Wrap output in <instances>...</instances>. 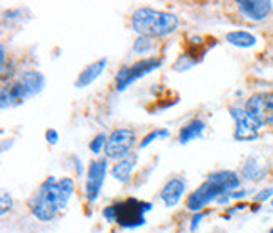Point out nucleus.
<instances>
[{
    "label": "nucleus",
    "mask_w": 273,
    "mask_h": 233,
    "mask_svg": "<svg viewBox=\"0 0 273 233\" xmlns=\"http://www.w3.org/2000/svg\"><path fill=\"white\" fill-rule=\"evenodd\" d=\"M154 39L152 37H147V36H139L133 41V46H132V51L135 54H140V56H144V54H149L150 51H154Z\"/></svg>",
    "instance_id": "aec40b11"
},
{
    "label": "nucleus",
    "mask_w": 273,
    "mask_h": 233,
    "mask_svg": "<svg viewBox=\"0 0 273 233\" xmlns=\"http://www.w3.org/2000/svg\"><path fill=\"white\" fill-rule=\"evenodd\" d=\"M247 194H248L247 190H236V191L229 193V198L231 199H243V198H247Z\"/></svg>",
    "instance_id": "c85d7f7f"
},
{
    "label": "nucleus",
    "mask_w": 273,
    "mask_h": 233,
    "mask_svg": "<svg viewBox=\"0 0 273 233\" xmlns=\"http://www.w3.org/2000/svg\"><path fill=\"white\" fill-rule=\"evenodd\" d=\"M268 233H273V226H271V228L268 230Z\"/></svg>",
    "instance_id": "7c9ffc66"
},
{
    "label": "nucleus",
    "mask_w": 273,
    "mask_h": 233,
    "mask_svg": "<svg viewBox=\"0 0 273 233\" xmlns=\"http://www.w3.org/2000/svg\"><path fill=\"white\" fill-rule=\"evenodd\" d=\"M113 206H115V213H117L115 223L125 230H133V228H140V226H144L147 223L145 215L152 212L154 204L150 201H142V199L137 198H127L115 203Z\"/></svg>",
    "instance_id": "20e7f679"
},
{
    "label": "nucleus",
    "mask_w": 273,
    "mask_h": 233,
    "mask_svg": "<svg viewBox=\"0 0 273 233\" xmlns=\"http://www.w3.org/2000/svg\"><path fill=\"white\" fill-rule=\"evenodd\" d=\"M12 208H14L12 194L7 191H2V196H0V213L5 215L7 212H12Z\"/></svg>",
    "instance_id": "4be33fe9"
},
{
    "label": "nucleus",
    "mask_w": 273,
    "mask_h": 233,
    "mask_svg": "<svg viewBox=\"0 0 273 233\" xmlns=\"http://www.w3.org/2000/svg\"><path fill=\"white\" fill-rule=\"evenodd\" d=\"M169 137H171V129H167V127L154 129V130H150L149 134H147V135L139 142V149H145V147H149L152 142H155V141H166V138H169Z\"/></svg>",
    "instance_id": "6ab92c4d"
},
{
    "label": "nucleus",
    "mask_w": 273,
    "mask_h": 233,
    "mask_svg": "<svg viewBox=\"0 0 273 233\" xmlns=\"http://www.w3.org/2000/svg\"><path fill=\"white\" fill-rule=\"evenodd\" d=\"M236 5L239 14L251 22L265 20L273 10V2L270 0H239Z\"/></svg>",
    "instance_id": "9d476101"
},
{
    "label": "nucleus",
    "mask_w": 273,
    "mask_h": 233,
    "mask_svg": "<svg viewBox=\"0 0 273 233\" xmlns=\"http://www.w3.org/2000/svg\"><path fill=\"white\" fill-rule=\"evenodd\" d=\"M101 216L105 218L108 223H115V220H117V213H115V206L113 204H108L101 209Z\"/></svg>",
    "instance_id": "393cba45"
},
{
    "label": "nucleus",
    "mask_w": 273,
    "mask_h": 233,
    "mask_svg": "<svg viewBox=\"0 0 273 233\" xmlns=\"http://www.w3.org/2000/svg\"><path fill=\"white\" fill-rule=\"evenodd\" d=\"M135 144H137V132L133 129H125V127H122V129L113 130L108 135L105 157L118 162V160L125 159L127 155L133 152Z\"/></svg>",
    "instance_id": "423d86ee"
},
{
    "label": "nucleus",
    "mask_w": 273,
    "mask_h": 233,
    "mask_svg": "<svg viewBox=\"0 0 273 233\" xmlns=\"http://www.w3.org/2000/svg\"><path fill=\"white\" fill-rule=\"evenodd\" d=\"M193 42L190 44V48L185 51L182 56H179V59L174 63L172 69L177 71V73H184V71L190 69L193 66H196L198 63L204 59V56L209 51V46L207 48H203V44H201V37H193Z\"/></svg>",
    "instance_id": "9b49d317"
},
{
    "label": "nucleus",
    "mask_w": 273,
    "mask_h": 233,
    "mask_svg": "<svg viewBox=\"0 0 273 233\" xmlns=\"http://www.w3.org/2000/svg\"><path fill=\"white\" fill-rule=\"evenodd\" d=\"M108 173V159L96 157L90 160L88 169H86V182H85V196L90 204L96 203L100 198L103 186H105Z\"/></svg>",
    "instance_id": "6e6552de"
},
{
    "label": "nucleus",
    "mask_w": 273,
    "mask_h": 233,
    "mask_svg": "<svg viewBox=\"0 0 273 233\" xmlns=\"http://www.w3.org/2000/svg\"><path fill=\"white\" fill-rule=\"evenodd\" d=\"M137 162H139V154L132 152L130 155H127L125 159L118 160V162H115L110 173H112V176L118 182H122V184H127V182L132 181V174H133V171L137 168Z\"/></svg>",
    "instance_id": "dca6fc26"
},
{
    "label": "nucleus",
    "mask_w": 273,
    "mask_h": 233,
    "mask_svg": "<svg viewBox=\"0 0 273 233\" xmlns=\"http://www.w3.org/2000/svg\"><path fill=\"white\" fill-rule=\"evenodd\" d=\"M162 64H163V58L150 56V58L135 61L133 64L122 66V68L118 69V73L115 75V88H117V91H125L130 85H133L135 81H139L142 78L154 73Z\"/></svg>",
    "instance_id": "39448f33"
},
{
    "label": "nucleus",
    "mask_w": 273,
    "mask_h": 233,
    "mask_svg": "<svg viewBox=\"0 0 273 233\" xmlns=\"http://www.w3.org/2000/svg\"><path fill=\"white\" fill-rule=\"evenodd\" d=\"M106 142H108V135L106 134H96L95 137H93V141H90V151L93 152V154H100L103 149L106 147Z\"/></svg>",
    "instance_id": "412c9836"
},
{
    "label": "nucleus",
    "mask_w": 273,
    "mask_h": 233,
    "mask_svg": "<svg viewBox=\"0 0 273 233\" xmlns=\"http://www.w3.org/2000/svg\"><path fill=\"white\" fill-rule=\"evenodd\" d=\"M255 201L256 203H265V201H271L273 199V188H265V190H261V191H258L255 194Z\"/></svg>",
    "instance_id": "5701e85b"
},
{
    "label": "nucleus",
    "mask_w": 273,
    "mask_h": 233,
    "mask_svg": "<svg viewBox=\"0 0 273 233\" xmlns=\"http://www.w3.org/2000/svg\"><path fill=\"white\" fill-rule=\"evenodd\" d=\"M266 174H268V166L265 164V160L261 157H256V155H250L241 166L239 177L250 182H260L265 179Z\"/></svg>",
    "instance_id": "ddd939ff"
},
{
    "label": "nucleus",
    "mask_w": 273,
    "mask_h": 233,
    "mask_svg": "<svg viewBox=\"0 0 273 233\" xmlns=\"http://www.w3.org/2000/svg\"><path fill=\"white\" fill-rule=\"evenodd\" d=\"M69 160H71V164H73V169H74L76 176H78V177L83 176L85 169H83V162H81V159H79V157H76V155H71Z\"/></svg>",
    "instance_id": "a878e982"
},
{
    "label": "nucleus",
    "mask_w": 273,
    "mask_h": 233,
    "mask_svg": "<svg viewBox=\"0 0 273 233\" xmlns=\"http://www.w3.org/2000/svg\"><path fill=\"white\" fill-rule=\"evenodd\" d=\"M244 108L261 127L273 125V91H260L251 95L244 103Z\"/></svg>",
    "instance_id": "1a4fd4ad"
},
{
    "label": "nucleus",
    "mask_w": 273,
    "mask_h": 233,
    "mask_svg": "<svg viewBox=\"0 0 273 233\" xmlns=\"http://www.w3.org/2000/svg\"><path fill=\"white\" fill-rule=\"evenodd\" d=\"M0 63H7V51H5V46L2 44V46H0Z\"/></svg>",
    "instance_id": "c756f323"
},
{
    "label": "nucleus",
    "mask_w": 273,
    "mask_h": 233,
    "mask_svg": "<svg viewBox=\"0 0 273 233\" xmlns=\"http://www.w3.org/2000/svg\"><path fill=\"white\" fill-rule=\"evenodd\" d=\"M270 204H271V208H273V199H271V201H270Z\"/></svg>",
    "instance_id": "2f4dec72"
},
{
    "label": "nucleus",
    "mask_w": 273,
    "mask_h": 233,
    "mask_svg": "<svg viewBox=\"0 0 273 233\" xmlns=\"http://www.w3.org/2000/svg\"><path fill=\"white\" fill-rule=\"evenodd\" d=\"M239 186H241V177L238 176V173L229 169L214 171L207 176V179L198 190L189 194L185 199V208L193 213H199L207 204L216 203L221 196L239 190Z\"/></svg>",
    "instance_id": "f03ea898"
},
{
    "label": "nucleus",
    "mask_w": 273,
    "mask_h": 233,
    "mask_svg": "<svg viewBox=\"0 0 273 233\" xmlns=\"http://www.w3.org/2000/svg\"><path fill=\"white\" fill-rule=\"evenodd\" d=\"M185 194V181L181 177H172L162 186L159 196L166 208H176Z\"/></svg>",
    "instance_id": "f8f14e48"
},
{
    "label": "nucleus",
    "mask_w": 273,
    "mask_h": 233,
    "mask_svg": "<svg viewBox=\"0 0 273 233\" xmlns=\"http://www.w3.org/2000/svg\"><path fill=\"white\" fill-rule=\"evenodd\" d=\"M46 142L49 146H56L59 142V132L56 129H47L46 130Z\"/></svg>",
    "instance_id": "bb28decb"
},
{
    "label": "nucleus",
    "mask_w": 273,
    "mask_h": 233,
    "mask_svg": "<svg viewBox=\"0 0 273 233\" xmlns=\"http://www.w3.org/2000/svg\"><path fill=\"white\" fill-rule=\"evenodd\" d=\"M226 41L231 44L234 48H239V49H248V48H255L258 39H256L255 34H251L250 31H231L226 34Z\"/></svg>",
    "instance_id": "a211bd4d"
},
{
    "label": "nucleus",
    "mask_w": 273,
    "mask_h": 233,
    "mask_svg": "<svg viewBox=\"0 0 273 233\" xmlns=\"http://www.w3.org/2000/svg\"><path fill=\"white\" fill-rule=\"evenodd\" d=\"M247 208H248V204H244V203H238V204H234V206L228 208V209H226V213H228V216H231V215L238 213V212H243V209H247Z\"/></svg>",
    "instance_id": "cd10ccee"
},
{
    "label": "nucleus",
    "mask_w": 273,
    "mask_h": 233,
    "mask_svg": "<svg viewBox=\"0 0 273 233\" xmlns=\"http://www.w3.org/2000/svg\"><path fill=\"white\" fill-rule=\"evenodd\" d=\"M229 115L234 120V132L233 137L238 142H253L258 138L260 130L263 129L253 116H251L244 107L233 105L229 107Z\"/></svg>",
    "instance_id": "0eeeda50"
},
{
    "label": "nucleus",
    "mask_w": 273,
    "mask_h": 233,
    "mask_svg": "<svg viewBox=\"0 0 273 233\" xmlns=\"http://www.w3.org/2000/svg\"><path fill=\"white\" fill-rule=\"evenodd\" d=\"M132 29L139 36H147L152 39H162L177 31L179 17L176 14L157 10L152 7H140L132 14Z\"/></svg>",
    "instance_id": "7ed1b4c3"
},
{
    "label": "nucleus",
    "mask_w": 273,
    "mask_h": 233,
    "mask_svg": "<svg viewBox=\"0 0 273 233\" xmlns=\"http://www.w3.org/2000/svg\"><path fill=\"white\" fill-rule=\"evenodd\" d=\"M206 130V122L199 116H194L193 120H189L187 124L181 127L177 135V142L181 146H185V144L196 141V138H201Z\"/></svg>",
    "instance_id": "f3484780"
},
{
    "label": "nucleus",
    "mask_w": 273,
    "mask_h": 233,
    "mask_svg": "<svg viewBox=\"0 0 273 233\" xmlns=\"http://www.w3.org/2000/svg\"><path fill=\"white\" fill-rule=\"evenodd\" d=\"M17 81L22 85L27 98H32V97L39 95V93L44 90V86H46V76L42 75L41 71H36V69L24 71V73L17 78Z\"/></svg>",
    "instance_id": "2eb2a0df"
},
{
    "label": "nucleus",
    "mask_w": 273,
    "mask_h": 233,
    "mask_svg": "<svg viewBox=\"0 0 273 233\" xmlns=\"http://www.w3.org/2000/svg\"><path fill=\"white\" fill-rule=\"evenodd\" d=\"M74 179L71 177L56 179L54 176H49L46 181L41 182L39 190L29 198L27 206L31 215L42 223L52 221L59 212L68 206L69 199L74 194Z\"/></svg>",
    "instance_id": "f257e3e1"
},
{
    "label": "nucleus",
    "mask_w": 273,
    "mask_h": 233,
    "mask_svg": "<svg viewBox=\"0 0 273 233\" xmlns=\"http://www.w3.org/2000/svg\"><path fill=\"white\" fill-rule=\"evenodd\" d=\"M106 66H108V59L106 58H100V59L93 61V63H90L78 75V78H76V81H74V86L76 88H86V86L93 85L98 78L105 73Z\"/></svg>",
    "instance_id": "4468645a"
},
{
    "label": "nucleus",
    "mask_w": 273,
    "mask_h": 233,
    "mask_svg": "<svg viewBox=\"0 0 273 233\" xmlns=\"http://www.w3.org/2000/svg\"><path fill=\"white\" fill-rule=\"evenodd\" d=\"M207 212H199V213H194L193 218H190V225H189V230L190 231H196L198 230V226L201 225V221L206 218Z\"/></svg>",
    "instance_id": "b1692460"
}]
</instances>
